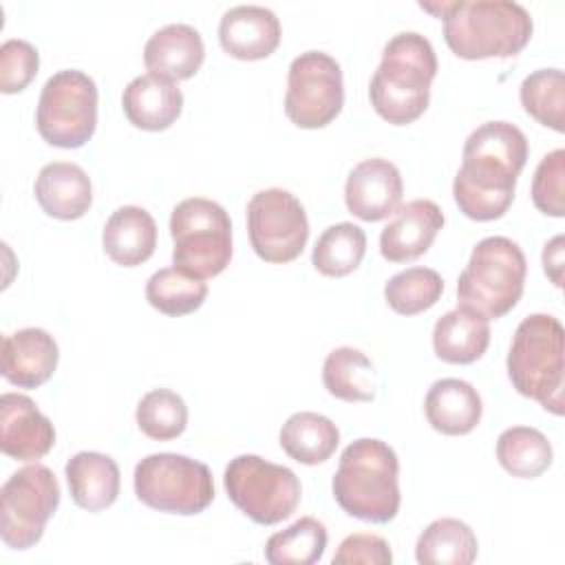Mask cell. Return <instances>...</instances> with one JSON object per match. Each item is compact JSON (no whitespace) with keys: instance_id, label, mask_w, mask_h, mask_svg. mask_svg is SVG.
<instances>
[{"instance_id":"cell-1","label":"cell","mask_w":565,"mask_h":565,"mask_svg":"<svg viewBox=\"0 0 565 565\" xmlns=\"http://www.w3.org/2000/svg\"><path fill=\"white\" fill-rule=\"evenodd\" d=\"M452 196L468 218H501L514 201L516 179L527 161V139L510 121H486L463 143Z\"/></svg>"},{"instance_id":"cell-2","label":"cell","mask_w":565,"mask_h":565,"mask_svg":"<svg viewBox=\"0 0 565 565\" xmlns=\"http://www.w3.org/2000/svg\"><path fill=\"white\" fill-rule=\"evenodd\" d=\"M419 7L444 20V40L463 60L514 57L534 29L527 9L512 0L422 2Z\"/></svg>"},{"instance_id":"cell-3","label":"cell","mask_w":565,"mask_h":565,"mask_svg":"<svg viewBox=\"0 0 565 565\" xmlns=\"http://www.w3.org/2000/svg\"><path fill=\"white\" fill-rule=\"evenodd\" d=\"M435 75L437 55L428 38L402 31L386 42L382 62L371 77V106L393 126L413 124L428 108Z\"/></svg>"},{"instance_id":"cell-4","label":"cell","mask_w":565,"mask_h":565,"mask_svg":"<svg viewBox=\"0 0 565 565\" xmlns=\"http://www.w3.org/2000/svg\"><path fill=\"white\" fill-rule=\"evenodd\" d=\"M335 503L360 521L388 523L399 512V459L395 450L373 437L351 441L331 481Z\"/></svg>"},{"instance_id":"cell-5","label":"cell","mask_w":565,"mask_h":565,"mask_svg":"<svg viewBox=\"0 0 565 565\" xmlns=\"http://www.w3.org/2000/svg\"><path fill=\"white\" fill-rule=\"evenodd\" d=\"M508 377L512 386L545 411H565V329L550 313H532L521 320L508 351Z\"/></svg>"},{"instance_id":"cell-6","label":"cell","mask_w":565,"mask_h":565,"mask_svg":"<svg viewBox=\"0 0 565 565\" xmlns=\"http://www.w3.org/2000/svg\"><path fill=\"white\" fill-rule=\"evenodd\" d=\"M527 263L523 249L508 236L481 238L457 280V307L486 320L510 313L523 296Z\"/></svg>"},{"instance_id":"cell-7","label":"cell","mask_w":565,"mask_h":565,"mask_svg":"<svg viewBox=\"0 0 565 565\" xmlns=\"http://www.w3.org/2000/svg\"><path fill=\"white\" fill-rule=\"evenodd\" d=\"M170 236L174 267L196 278L218 276L232 260V221L216 201L190 196L177 203L170 214Z\"/></svg>"},{"instance_id":"cell-8","label":"cell","mask_w":565,"mask_h":565,"mask_svg":"<svg viewBox=\"0 0 565 565\" xmlns=\"http://www.w3.org/2000/svg\"><path fill=\"white\" fill-rule=\"evenodd\" d=\"M137 499L159 512L199 514L214 499L212 472L203 461L177 452H154L135 466Z\"/></svg>"},{"instance_id":"cell-9","label":"cell","mask_w":565,"mask_h":565,"mask_svg":"<svg viewBox=\"0 0 565 565\" xmlns=\"http://www.w3.org/2000/svg\"><path fill=\"white\" fill-rule=\"evenodd\" d=\"M230 501L254 523L276 525L289 519L300 503V479L287 466L258 455L234 457L223 475Z\"/></svg>"},{"instance_id":"cell-10","label":"cell","mask_w":565,"mask_h":565,"mask_svg":"<svg viewBox=\"0 0 565 565\" xmlns=\"http://www.w3.org/2000/svg\"><path fill=\"white\" fill-rule=\"evenodd\" d=\"M35 126L55 148H82L97 128V84L77 68L53 73L42 86Z\"/></svg>"},{"instance_id":"cell-11","label":"cell","mask_w":565,"mask_h":565,"mask_svg":"<svg viewBox=\"0 0 565 565\" xmlns=\"http://www.w3.org/2000/svg\"><path fill=\"white\" fill-rule=\"evenodd\" d=\"M60 483L51 468L31 463L13 472L0 490V536L9 550L33 547L60 505Z\"/></svg>"},{"instance_id":"cell-12","label":"cell","mask_w":565,"mask_h":565,"mask_svg":"<svg viewBox=\"0 0 565 565\" xmlns=\"http://www.w3.org/2000/svg\"><path fill=\"white\" fill-rule=\"evenodd\" d=\"M344 104L340 64L324 51H305L291 60L287 73L285 115L298 128H324Z\"/></svg>"},{"instance_id":"cell-13","label":"cell","mask_w":565,"mask_h":565,"mask_svg":"<svg viewBox=\"0 0 565 565\" xmlns=\"http://www.w3.org/2000/svg\"><path fill=\"white\" fill-rule=\"evenodd\" d=\"M247 234L258 258L276 265L289 263L307 245V212L289 190H258L247 203Z\"/></svg>"},{"instance_id":"cell-14","label":"cell","mask_w":565,"mask_h":565,"mask_svg":"<svg viewBox=\"0 0 565 565\" xmlns=\"http://www.w3.org/2000/svg\"><path fill=\"white\" fill-rule=\"evenodd\" d=\"M404 194L402 174L395 163L382 157L360 161L347 177L344 203L360 221H382L399 207Z\"/></svg>"},{"instance_id":"cell-15","label":"cell","mask_w":565,"mask_h":565,"mask_svg":"<svg viewBox=\"0 0 565 565\" xmlns=\"http://www.w3.org/2000/svg\"><path fill=\"white\" fill-rule=\"evenodd\" d=\"M55 444V428L35 402L22 393L0 397V448L18 461H38Z\"/></svg>"},{"instance_id":"cell-16","label":"cell","mask_w":565,"mask_h":565,"mask_svg":"<svg viewBox=\"0 0 565 565\" xmlns=\"http://www.w3.org/2000/svg\"><path fill=\"white\" fill-rule=\"evenodd\" d=\"M444 221L441 207L430 199H413L399 205L380 234L382 256L388 263H408L419 258L433 245Z\"/></svg>"},{"instance_id":"cell-17","label":"cell","mask_w":565,"mask_h":565,"mask_svg":"<svg viewBox=\"0 0 565 565\" xmlns=\"http://www.w3.org/2000/svg\"><path fill=\"white\" fill-rule=\"evenodd\" d=\"M218 42L236 60L254 62L269 57L280 44V20L260 4H238L223 13Z\"/></svg>"},{"instance_id":"cell-18","label":"cell","mask_w":565,"mask_h":565,"mask_svg":"<svg viewBox=\"0 0 565 565\" xmlns=\"http://www.w3.org/2000/svg\"><path fill=\"white\" fill-rule=\"evenodd\" d=\"M60 349L51 333L38 327H26L9 333L2 340L0 373L18 388H38L57 369Z\"/></svg>"},{"instance_id":"cell-19","label":"cell","mask_w":565,"mask_h":565,"mask_svg":"<svg viewBox=\"0 0 565 565\" xmlns=\"http://www.w3.org/2000/svg\"><path fill=\"white\" fill-rule=\"evenodd\" d=\"M205 60L201 33L183 22L154 31L143 46V64L150 75L181 82L196 75Z\"/></svg>"},{"instance_id":"cell-20","label":"cell","mask_w":565,"mask_h":565,"mask_svg":"<svg viewBox=\"0 0 565 565\" xmlns=\"http://www.w3.org/2000/svg\"><path fill=\"white\" fill-rule=\"evenodd\" d=\"M124 115L135 128L159 132L170 128L183 110L181 88L157 75H137L121 95Z\"/></svg>"},{"instance_id":"cell-21","label":"cell","mask_w":565,"mask_h":565,"mask_svg":"<svg viewBox=\"0 0 565 565\" xmlns=\"http://www.w3.org/2000/svg\"><path fill=\"white\" fill-rule=\"evenodd\" d=\"M40 207L60 221L82 218L93 203V185L84 168L71 161L46 163L33 185Z\"/></svg>"},{"instance_id":"cell-22","label":"cell","mask_w":565,"mask_h":565,"mask_svg":"<svg viewBox=\"0 0 565 565\" xmlns=\"http://www.w3.org/2000/svg\"><path fill=\"white\" fill-rule=\"evenodd\" d=\"M424 413L428 424L441 435H468L483 415V402L477 388L459 377H444L430 384Z\"/></svg>"},{"instance_id":"cell-23","label":"cell","mask_w":565,"mask_h":565,"mask_svg":"<svg viewBox=\"0 0 565 565\" xmlns=\"http://www.w3.org/2000/svg\"><path fill=\"white\" fill-rule=\"evenodd\" d=\"M102 245L113 263L121 267H137L154 254L157 223L148 210L139 205H124L106 221Z\"/></svg>"},{"instance_id":"cell-24","label":"cell","mask_w":565,"mask_h":565,"mask_svg":"<svg viewBox=\"0 0 565 565\" xmlns=\"http://www.w3.org/2000/svg\"><path fill=\"white\" fill-rule=\"evenodd\" d=\"M66 483L73 501L88 512L110 508L119 497V466L104 452L82 450L66 461Z\"/></svg>"},{"instance_id":"cell-25","label":"cell","mask_w":565,"mask_h":565,"mask_svg":"<svg viewBox=\"0 0 565 565\" xmlns=\"http://www.w3.org/2000/svg\"><path fill=\"white\" fill-rule=\"evenodd\" d=\"M490 320L457 307L444 313L433 329L435 355L448 364H472L490 344Z\"/></svg>"},{"instance_id":"cell-26","label":"cell","mask_w":565,"mask_h":565,"mask_svg":"<svg viewBox=\"0 0 565 565\" xmlns=\"http://www.w3.org/2000/svg\"><path fill=\"white\" fill-rule=\"evenodd\" d=\"M340 444L338 426L320 413H294L280 428V448L298 463L318 466L327 461Z\"/></svg>"},{"instance_id":"cell-27","label":"cell","mask_w":565,"mask_h":565,"mask_svg":"<svg viewBox=\"0 0 565 565\" xmlns=\"http://www.w3.org/2000/svg\"><path fill=\"white\" fill-rule=\"evenodd\" d=\"M322 384L335 399L371 402L377 391V373L360 349L338 347L322 364Z\"/></svg>"},{"instance_id":"cell-28","label":"cell","mask_w":565,"mask_h":565,"mask_svg":"<svg viewBox=\"0 0 565 565\" xmlns=\"http://www.w3.org/2000/svg\"><path fill=\"white\" fill-rule=\"evenodd\" d=\"M477 536L459 519L433 521L417 539L415 558L422 565H470L477 558Z\"/></svg>"},{"instance_id":"cell-29","label":"cell","mask_w":565,"mask_h":565,"mask_svg":"<svg viewBox=\"0 0 565 565\" xmlns=\"http://www.w3.org/2000/svg\"><path fill=\"white\" fill-rule=\"evenodd\" d=\"M497 459L512 477L536 479L552 466L554 450L539 428L512 426L497 439Z\"/></svg>"},{"instance_id":"cell-30","label":"cell","mask_w":565,"mask_h":565,"mask_svg":"<svg viewBox=\"0 0 565 565\" xmlns=\"http://www.w3.org/2000/svg\"><path fill=\"white\" fill-rule=\"evenodd\" d=\"M366 252V234L360 225L342 221L329 225L311 252L313 267L329 278H342L355 271Z\"/></svg>"},{"instance_id":"cell-31","label":"cell","mask_w":565,"mask_h":565,"mask_svg":"<svg viewBox=\"0 0 565 565\" xmlns=\"http://www.w3.org/2000/svg\"><path fill=\"white\" fill-rule=\"evenodd\" d=\"M327 550V527L313 516H300L289 527L274 532L265 543L271 565H313Z\"/></svg>"},{"instance_id":"cell-32","label":"cell","mask_w":565,"mask_h":565,"mask_svg":"<svg viewBox=\"0 0 565 565\" xmlns=\"http://www.w3.org/2000/svg\"><path fill=\"white\" fill-rule=\"evenodd\" d=\"M207 296V285L179 267H163L146 282V300L166 316H185L196 311Z\"/></svg>"},{"instance_id":"cell-33","label":"cell","mask_w":565,"mask_h":565,"mask_svg":"<svg viewBox=\"0 0 565 565\" xmlns=\"http://www.w3.org/2000/svg\"><path fill=\"white\" fill-rule=\"evenodd\" d=\"M523 110L556 132H563L565 75L561 68H539L530 73L519 88Z\"/></svg>"},{"instance_id":"cell-34","label":"cell","mask_w":565,"mask_h":565,"mask_svg":"<svg viewBox=\"0 0 565 565\" xmlns=\"http://www.w3.org/2000/svg\"><path fill=\"white\" fill-rule=\"evenodd\" d=\"M444 291L441 276L430 267H408L384 285L388 307L399 316H415L430 309Z\"/></svg>"},{"instance_id":"cell-35","label":"cell","mask_w":565,"mask_h":565,"mask_svg":"<svg viewBox=\"0 0 565 565\" xmlns=\"http://www.w3.org/2000/svg\"><path fill=\"white\" fill-rule=\"evenodd\" d=\"M135 419L146 437L170 441L183 435L188 426V406L179 393L170 388H152L139 399Z\"/></svg>"},{"instance_id":"cell-36","label":"cell","mask_w":565,"mask_h":565,"mask_svg":"<svg viewBox=\"0 0 565 565\" xmlns=\"http://www.w3.org/2000/svg\"><path fill=\"white\" fill-rule=\"evenodd\" d=\"M532 201L539 212L561 218L565 214V150L547 152L532 179Z\"/></svg>"},{"instance_id":"cell-37","label":"cell","mask_w":565,"mask_h":565,"mask_svg":"<svg viewBox=\"0 0 565 565\" xmlns=\"http://www.w3.org/2000/svg\"><path fill=\"white\" fill-rule=\"evenodd\" d=\"M40 68V53L26 40H7L0 46V90L13 95L24 90Z\"/></svg>"},{"instance_id":"cell-38","label":"cell","mask_w":565,"mask_h":565,"mask_svg":"<svg viewBox=\"0 0 565 565\" xmlns=\"http://www.w3.org/2000/svg\"><path fill=\"white\" fill-rule=\"evenodd\" d=\"M333 565H391L393 552L391 545L371 532H355L349 534L335 550Z\"/></svg>"},{"instance_id":"cell-39","label":"cell","mask_w":565,"mask_h":565,"mask_svg":"<svg viewBox=\"0 0 565 565\" xmlns=\"http://www.w3.org/2000/svg\"><path fill=\"white\" fill-rule=\"evenodd\" d=\"M543 269L545 276L556 285L563 287V236H554L543 247Z\"/></svg>"}]
</instances>
